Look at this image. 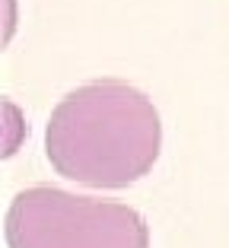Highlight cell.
<instances>
[{"mask_svg": "<svg viewBox=\"0 0 229 248\" xmlns=\"http://www.w3.org/2000/svg\"><path fill=\"white\" fill-rule=\"evenodd\" d=\"M10 248H150V229L121 201L80 197L35 185L7 210Z\"/></svg>", "mask_w": 229, "mask_h": 248, "instance_id": "2", "label": "cell"}, {"mask_svg": "<svg viewBox=\"0 0 229 248\" xmlns=\"http://www.w3.org/2000/svg\"><path fill=\"white\" fill-rule=\"evenodd\" d=\"M163 124L140 89L124 80H92L51 111L45 153L54 172L86 188H127L159 159Z\"/></svg>", "mask_w": 229, "mask_h": 248, "instance_id": "1", "label": "cell"}]
</instances>
